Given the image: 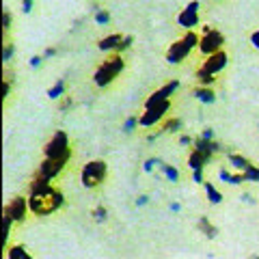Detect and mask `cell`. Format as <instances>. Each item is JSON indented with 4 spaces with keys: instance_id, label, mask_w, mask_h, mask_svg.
Returning <instances> with one entry per match:
<instances>
[{
    "instance_id": "33",
    "label": "cell",
    "mask_w": 259,
    "mask_h": 259,
    "mask_svg": "<svg viewBox=\"0 0 259 259\" xmlns=\"http://www.w3.org/2000/svg\"><path fill=\"white\" fill-rule=\"evenodd\" d=\"M11 20H13V18H11V13H9V11H5V13H3V26H5V30H9V28H11Z\"/></svg>"
},
{
    "instance_id": "39",
    "label": "cell",
    "mask_w": 259,
    "mask_h": 259,
    "mask_svg": "<svg viewBox=\"0 0 259 259\" xmlns=\"http://www.w3.org/2000/svg\"><path fill=\"white\" fill-rule=\"evenodd\" d=\"M212 136H214V134H212V130H205V132L201 134V139H205V141H212Z\"/></svg>"
},
{
    "instance_id": "25",
    "label": "cell",
    "mask_w": 259,
    "mask_h": 259,
    "mask_svg": "<svg viewBox=\"0 0 259 259\" xmlns=\"http://www.w3.org/2000/svg\"><path fill=\"white\" fill-rule=\"evenodd\" d=\"M242 175H244V182H259V166L253 164L250 168H246Z\"/></svg>"
},
{
    "instance_id": "41",
    "label": "cell",
    "mask_w": 259,
    "mask_h": 259,
    "mask_svg": "<svg viewBox=\"0 0 259 259\" xmlns=\"http://www.w3.org/2000/svg\"><path fill=\"white\" fill-rule=\"evenodd\" d=\"M229 177H231V175H229V173H227L225 168H223V171H221V180H223V182H227V184H229Z\"/></svg>"
},
{
    "instance_id": "35",
    "label": "cell",
    "mask_w": 259,
    "mask_h": 259,
    "mask_svg": "<svg viewBox=\"0 0 259 259\" xmlns=\"http://www.w3.org/2000/svg\"><path fill=\"white\" fill-rule=\"evenodd\" d=\"M250 44H253V46L257 48V50H259V30H255L253 35H250Z\"/></svg>"
},
{
    "instance_id": "37",
    "label": "cell",
    "mask_w": 259,
    "mask_h": 259,
    "mask_svg": "<svg viewBox=\"0 0 259 259\" xmlns=\"http://www.w3.org/2000/svg\"><path fill=\"white\" fill-rule=\"evenodd\" d=\"M194 182H197V184H201V182H203V171H194Z\"/></svg>"
},
{
    "instance_id": "19",
    "label": "cell",
    "mask_w": 259,
    "mask_h": 259,
    "mask_svg": "<svg viewBox=\"0 0 259 259\" xmlns=\"http://www.w3.org/2000/svg\"><path fill=\"white\" fill-rule=\"evenodd\" d=\"M7 259H32L24 246H9L7 248Z\"/></svg>"
},
{
    "instance_id": "6",
    "label": "cell",
    "mask_w": 259,
    "mask_h": 259,
    "mask_svg": "<svg viewBox=\"0 0 259 259\" xmlns=\"http://www.w3.org/2000/svg\"><path fill=\"white\" fill-rule=\"evenodd\" d=\"M223 44H225V37L221 35V32L214 30V28H209V26H205L203 28V35H201V39H199V50L203 52L205 56H209V54L221 52L223 50Z\"/></svg>"
},
{
    "instance_id": "34",
    "label": "cell",
    "mask_w": 259,
    "mask_h": 259,
    "mask_svg": "<svg viewBox=\"0 0 259 259\" xmlns=\"http://www.w3.org/2000/svg\"><path fill=\"white\" fill-rule=\"evenodd\" d=\"M130 46H132V37H123V41H121V46H119L117 54H119L121 50H125V48H130Z\"/></svg>"
},
{
    "instance_id": "5",
    "label": "cell",
    "mask_w": 259,
    "mask_h": 259,
    "mask_svg": "<svg viewBox=\"0 0 259 259\" xmlns=\"http://www.w3.org/2000/svg\"><path fill=\"white\" fill-rule=\"evenodd\" d=\"M108 175V166L104 160H91L87 162L82 173H80V180H82V186L84 188H97V186H102L104 180H106Z\"/></svg>"
},
{
    "instance_id": "36",
    "label": "cell",
    "mask_w": 259,
    "mask_h": 259,
    "mask_svg": "<svg viewBox=\"0 0 259 259\" xmlns=\"http://www.w3.org/2000/svg\"><path fill=\"white\" fill-rule=\"evenodd\" d=\"M41 56H32V59H30V67H39V65H41Z\"/></svg>"
},
{
    "instance_id": "9",
    "label": "cell",
    "mask_w": 259,
    "mask_h": 259,
    "mask_svg": "<svg viewBox=\"0 0 259 259\" xmlns=\"http://www.w3.org/2000/svg\"><path fill=\"white\" fill-rule=\"evenodd\" d=\"M177 89H180V82L177 80H171V82H166L162 89H158L156 93H151L149 97H147V102H145V108H149V106H156V104H160V102H166L168 97H171Z\"/></svg>"
},
{
    "instance_id": "8",
    "label": "cell",
    "mask_w": 259,
    "mask_h": 259,
    "mask_svg": "<svg viewBox=\"0 0 259 259\" xmlns=\"http://www.w3.org/2000/svg\"><path fill=\"white\" fill-rule=\"evenodd\" d=\"M28 212H30V205H28V199H24V197H13L9 203L5 205V214L11 216L15 223H24V221H26Z\"/></svg>"
},
{
    "instance_id": "24",
    "label": "cell",
    "mask_w": 259,
    "mask_h": 259,
    "mask_svg": "<svg viewBox=\"0 0 259 259\" xmlns=\"http://www.w3.org/2000/svg\"><path fill=\"white\" fill-rule=\"evenodd\" d=\"M205 192H207V199L212 201V203H221V201H223V194L218 192L212 184H207V186H205Z\"/></svg>"
},
{
    "instance_id": "20",
    "label": "cell",
    "mask_w": 259,
    "mask_h": 259,
    "mask_svg": "<svg viewBox=\"0 0 259 259\" xmlns=\"http://www.w3.org/2000/svg\"><path fill=\"white\" fill-rule=\"evenodd\" d=\"M182 127V121L177 119V117H168V119H164L162 121V127H160V132H177V130Z\"/></svg>"
},
{
    "instance_id": "22",
    "label": "cell",
    "mask_w": 259,
    "mask_h": 259,
    "mask_svg": "<svg viewBox=\"0 0 259 259\" xmlns=\"http://www.w3.org/2000/svg\"><path fill=\"white\" fill-rule=\"evenodd\" d=\"M160 171L166 175V180H168V182H173V184H175V182H180V171H177L175 166L164 164V162H162V164H160Z\"/></svg>"
},
{
    "instance_id": "1",
    "label": "cell",
    "mask_w": 259,
    "mask_h": 259,
    "mask_svg": "<svg viewBox=\"0 0 259 259\" xmlns=\"http://www.w3.org/2000/svg\"><path fill=\"white\" fill-rule=\"evenodd\" d=\"M63 203H65L63 192L52 188L50 180H44V177L37 175L32 177V182L28 184V205L32 214L35 216L54 214Z\"/></svg>"
},
{
    "instance_id": "21",
    "label": "cell",
    "mask_w": 259,
    "mask_h": 259,
    "mask_svg": "<svg viewBox=\"0 0 259 259\" xmlns=\"http://www.w3.org/2000/svg\"><path fill=\"white\" fill-rule=\"evenodd\" d=\"M197 80H199V84H201V87H209V84H214V82H216V76L199 67V69H197Z\"/></svg>"
},
{
    "instance_id": "16",
    "label": "cell",
    "mask_w": 259,
    "mask_h": 259,
    "mask_svg": "<svg viewBox=\"0 0 259 259\" xmlns=\"http://www.w3.org/2000/svg\"><path fill=\"white\" fill-rule=\"evenodd\" d=\"M197 227H199V231H201V233H205V236H207L209 240H214V238L218 236V229H216V227H214L212 223H209V221H207V218H205V216H201V218H199V223H197Z\"/></svg>"
},
{
    "instance_id": "43",
    "label": "cell",
    "mask_w": 259,
    "mask_h": 259,
    "mask_svg": "<svg viewBox=\"0 0 259 259\" xmlns=\"http://www.w3.org/2000/svg\"><path fill=\"white\" fill-rule=\"evenodd\" d=\"M136 203H139V205H145V203H147V197H139V201H136Z\"/></svg>"
},
{
    "instance_id": "12",
    "label": "cell",
    "mask_w": 259,
    "mask_h": 259,
    "mask_svg": "<svg viewBox=\"0 0 259 259\" xmlns=\"http://www.w3.org/2000/svg\"><path fill=\"white\" fill-rule=\"evenodd\" d=\"M227 61H229V56H227V52H216V54H209L207 59L203 61V65H201V69H205V71H209V74H218V71H223L225 69V65H227Z\"/></svg>"
},
{
    "instance_id": "32",
    "label": "cell",
    "mask_w": 259,
    "mask_h": 259,
    "mask_svg": "<svg viewBox=\"0 0 259 259\" xmlns=\"http://www.w3.org/2000/svg\"><path fill=\"white\" fill-rule=\"evenodd\" d=\"M11 56H13V44H7V46H5V52H3V61L7 63V61L11 59Z\"/></svg>"
},
{
    "instance_id": "15",
    "label": "cell",
    "mask_w": 259,
    "mask_h": 259,
    "mask_svg": "<svg viewBox=\"0 0 259 259\" xmlns=\"http://www.w3.org/2000/svg\"><path fill=\"white\" fill-rule=\"evenodd\" d=\"M194 149L205 151V153H212V156H214L216 151H221V145L214 143V141H205V139H201V136H199V139L194 141Z\"/></svg>"
},
{
    "instance_id": "14",
    "label": "cell",
    "mask_w": 259,
    "mask_h": 259,
    "mask_svg": "<svg viewBox=\"0 0 259 259\" xmlns=\"http://www.w3.org/2000/svg\"><path fill=\"white\" fill-rule=\"evenodd\" d=\"M121 41H123V37L115 32V35H108V37L100 39L97 48H100L102 52H117V50H119V46H121Z\"/></svg>"
},
{
    "instance_id": "4",
    "label": "cell",
    "mask_w": 259,
    "mask_h": 259,
    "mask_svg": "<svg viewBox=\"0 0 259 259\" xmlns=\"http://www.w3.org/2000/svg\"><path fill=\"white\" fill-rule=\"evenodd\" d=\"M44 158H50V160H63V162H69L71 158V149H69V139L67 134L59 130L50 141L46 143L44 147Z\"/></svg>"
},
{
    "instance_id": "38",
    "label": "cell",
    "mask_w": 259,
    "mask_h": 259,
    "mask_svg": "<svg viewBox=\"0 0 259 259\" xmlns=\"http://www.w3.org/2000/svg\"><path fill=\"white\" fill-rule=\"evenodd\" d=\"M22 7H24V11L28 13L32 9V0H22Z\"/></svg>"
},
{
    "instance_id": "11",
    "label": "cell",
    "mask_w": 259,
    "mask_h": 259,
    "mask_svg": "<svg viewBox=\"0 0 259 259\" xmlns=\"http://www.w3.org/2000/svg\"><path fill=\"white\" fill-rule=\"evenodd\" d=\"M177 22H180V26L182 28H194L199 24V3L197 0H192V3L186 7V9L177 15Z\"/></svg>"
},
{
    "instance_id": "23",
    "label": "cell",
    "mask_w": 259,
    "mask_h": 259,
    "mask_svg": "<svg viewBox=\"0 0 259 259\" xmlns=\"http://www.w3.org/2000/svg\"><path fill=\"white\" fill-rule=\"evenodd\" d=\"M65 95V82L63 80H59V82H56L50 91H48V97H50V100H59V97H63Z\"/></svg>"
},
{
    "instance_id": "3",
    "label": "cell",
    "mask_w": 259,
    "mask_h": 259,
    "mask_svg": "<svg viewBox=\"0 0 259 259\" xmlns=\"http://www.w3.org/2000/svg\"><path fill=\"white\" fill-rule=\"evenodd\" d=\"M199 35L197 32H192L188 30L182 39H177V41L171 44V48L166 50V63H171V65H177V63H182L186 61V56L190 54V50L194 46H199Z\"/></svg>"
},
{
    "instance_id": "7",
    "label": "cell",
    "mask_w": 259,
    "mask_h": 259,
    "mask_svg": "<svg viewBox=\"0 0 259 259\" xmlns=\"http://www.w3.org/2000/svg\"><path fill=\"white\" fill-rule=\"evenodd\" d=\"M168 108H171V102H160V104H156V106H149V108H145V112L139 117V125H143V127H151V125H156L158 121H162L166 117V112H168Z\"/></svg>"
},
{
    "instance_id": "42",
    "label": "cell",
    "mask_w": 259,
    "mask_h": 259,
    "mask_svg": "<svg viewBox=\"0 0 259 259\" xmlns=\"http://www.w3.org/2000/svg\"><path fill=\"white\" fill-rule=\"evenodd\" d=\"M180 143H182V145H190V143H192V139H190V136H182Z\"/></svg>"
},
{
    "instance_id": "44",
    "label": "cell",
    "mask_w": 259,
    "mask_h": 259,
    "mask_svg": "<svg viewBox=\"0 0 259 259\" xmlns=\"http://www.w3.org/2000/svg\"><path fill=\"white\" fill-rule=\"evenodd\" d=\"M253 259H259V257H253Z\"/></svg>"
},
{
    "instance_id": "27",
    "label": "cell",
    "mask_w": 259,
    "mask_h": 259,
    "mask_svg": "<svg viewBox=\"0 0 259 259\" xmlns=\"http://www.w3.org/2000/svg\"><path fill=\"white\" fill-rule=\"evenodd\" d=\"M106 207H102V205H97L95 209H93V218H95V221L97 223H104V221H106Z\"/></svg>"
},
{
    "instance_id": "17",
    "label": "cell",
    "mask_w": 259,
    "mask_h": 259,
    "mask_svg": "<svg viewBox=\"0 0 259 259\" xmlns=\"http://www.w3.org/2000/svg\"><path fill=\"white\" fill-rule=\"evenodd\" d=\"M229 162L233 164V168H238V171H242V173H244L246 168L253 166L244 156H240V153H229Z\"/></svg>"
},
{
    "instance_id": "2",
    "label": "cell",
    "mask_w": 259,
    "mask_h": 259,
    "mask_svg": "<svg viewBox=\"0 0 259 259\" xmlns=\"http://www.w3.org/2000/svg\"><path fill=\"white\" fill-rule=\"evenodd\" d=\"M125 67V63H123V56L117 54V52H112L108 59H104L102 65L95 69V74H93V82L97 87H108L112 80H115L121 71H123Z\"/></svg>"
},
{
    "instance_id": "31",
    "label": "cell",
    "mask_w": 259,
    "mask_h": 259,
    "mask_svg": "<svg viewBox=\"0 0 259 259\" xmlns=\"http://www.w3.org/2000/svg\"><path fill=\"white\" fill-rule=\"evenodd\" d=\"M156 164H162V162H160V160H156V158H149V160H145L143 168L149 173V171H153V166H156Z\"/></svg>"
},
{
    "instance_id": "13",
    "label": "cell",
    "mask_w": 259,
    "mask_h": 259,
    "mask_svg": "<svg viewBox=\"0 0 259 259\" xmlns=\"http://www.w3.org/2000/svg\"><path fill=\"white\" fill-rule=\"evenodd\" d=\"M212 160V153H205V151H199V149H192V153L188 156V166L192 171H203V166Z\"/></svg>"
},
{
    "instance_id": "29",
    "label": "cell",
    "mask_w": 259,
    "mask_h": 259,
    "mask_svg": "<svg viewBox=\"0 0 259 259\" xmlns=\"http://www.w3.org/2000/svg\"><path fill=\"white\" fill-rule=\"evenodd\" d=\"M136 123H139V119H136V117L125 119V123H123V132H132V130L136 127Z\"/></svg>"
},
{
    "instance_id": "40",
    "label": "cell",
    "mask_w": 259,
    "mask_h": 259,
    "mask_svg": "<svg viewBox=\"0 0 259 259\" xmlns=\"http://www.w3.org/2000/svg\"><path fill=\"white\" fill-rule=\"evenodd\" d=\"M54 54H56L54 48H48V50L44 52V59H50V56H54Z\"/></svg>"
},
{
    "instance_id": "10",
    "label": "cell",
    "mask_w": 259,
    "mask_h": 259,
    "mask_svg": "<svg viewBox=\"0 0 259 259\" xmlns=\"http://www.w3.org/2000/svg\"><path fill=\"white\" fill-rule=\"evenodd\" d=\"M65 164L67 162H63V160H50V158H44L41 160V164H39V171H37V177H44V180H54L56 175H59Z\"/></svg>"
},
{
    "instance_id": "18",
    "label": "cell",
    "mask_w": 259,
    "mask_h": 259,
    "mask_svg": "<svg viewBox=\"0 0 259 259\" xmlns=\"http://www.w3.org/2000/svg\"><path fill=\"white\" fill-rule=\"evenodd\" d=\"M194 95H197L203 104H214L216 102V93L212 91V89H207V87H199L197 91H194Z\"/></svg>"
},
{
    "instance_id": "30",
    "label": "cell",
    "mask_w": 259,
    "mask_h": 259,
    "mask_svg": "<svg viewBox=\"0 0 259 259\" xmlns=\"http://www.w3.org/2000/svg\"><path fill=\"white\" fill-rule=\"evenodd\" d=\"M95 22H97V24H108V22H110V15H108L106 11H97V13H95Z\"/></svg>"
},
{
    "instance_id": "26",
    "label": "cell",
    "mask_w": 259,
    "mask_h": 259,
    "mask_svg": "<svg viewBox=\"0 0 259 259\" xmlns=\"http://www.w3.org/2000/svg\"><path fill=\"white\" fill-rule=\"evenodd\" d=\"M15 221L11 216H3V231H5V248H7V242H9V231H11V225H13Z\"/></svg>"
},
{
    "instance_id": "28",
    "label": "cell",
    "mask_w": 259,
    "mask_h": 259,
    "mask_svg": "<svg viewBox=\"0 0 259 259\" xmlns=\"http://www.w3.org/2000/svg\"><path fill=\"white\" fill-rule=\"evenodd\" d=\"M71 104H74V102H71V97H69V95H63V97H61V104H59V108H61V112H65V110H69V108H71Z\"/></svg>"
}]
</instances>
